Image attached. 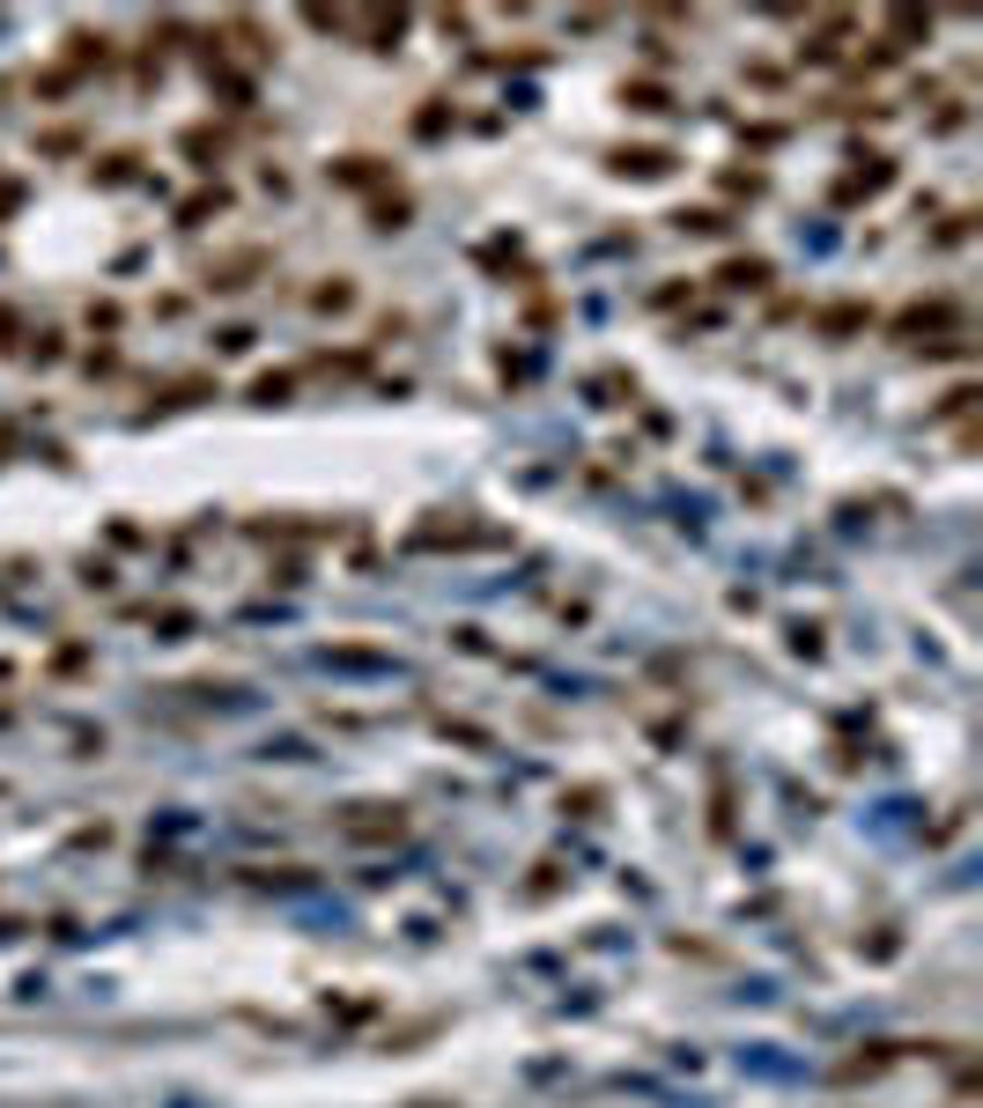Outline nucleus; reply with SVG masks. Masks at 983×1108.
<instances>
[{
  "mask_svg": "<svg viewBox=\"0 0 983 1108\" xmlns=\"http://www.w3.org/2000/svg\"><path fill=\"white\" fill-rule=\"evenodd\" d=\"M674 163H680L674 149H615V170H621V178H666Z\"/></svg>",
  "mask_w": 983,
  "mask_h": 1108,
  "instance_id": "f257e3e1",
  "label": "nucleus"
},
{
  "mask_svg": "<svg viewBox=\"0 0 983 1108\" xmlns=\"http://www.w3.org/2000/svg\"><path fill=\"white\" fill-rule=\"evenodd\" d=\"M208 215H230V192H222V185H200V192L185 200V208H178V229H200Z\"/></svg>",
  "mask_w": 983,
  "mask_h": 1108,
  "instance_id": "f03ea898",
  "label": "nucleus"
},
{
  "mask_svg": "<svg viewBox=\"0 0 983 1108\" xmlns=\"http://www.w3.org/2000/svg\"><path fill=\"white\" fill-rule=\"evenodd\" d=\"M259 267H267V251H237V259L208 267V288H222V296H230V288H245V274H259Z\"/></svg>",
  "mask_w": 983,
  "mask_h": 1108,
  "instance_id": "7ed1b4c3",
  "label": "nucleus"
},
{
  "mask_svg": "<svg viewBox=\"0 0 983 1108\" xmlns=\"http://www.w3.org/2000/svg\"><path fill=\"white\" fill-rule=\"evenodd\" d=\"M178 149L192 155L200 170H215V163H222V133H215V126H185V133H178Z\"/></svg>",
  "mask_w": 983,
  "mask_h": 1108,
  "instance_id": "20e7f679",
  "label": "nucleus"
},
{
  "mask_svg": "<svg viewBox=\"0 0 983 1108\" xmlns=\"http://www.w3.org/2000/svg\"><path fill=\"white\" fill-rule=\"evenodd\" d=\"M769 281V259H725L717 267V288H762Z\"/></svg>",
  "mask_w": 983,
  "mask_h": 1108,
  "instance_id": "39448f33",
  "label": "nucleus"
},
{
  "mask_svg": "<svg viewBox=\"0 0 983 1108\" xmlns=\"http://www.w3.org/2000/svg\"><path fill=\"white\" fill-rule=\"evenodd\" d=\"M407 215H414V200H407V192H393V200H370V229H407Z\"/></svg>",
  "mask_w": 983,
  "mask_h": 1108,
  "instance_id": "423d86ee",
  "label": "nucleus"
},
{
  "mask_svg": "<svg viewBox=\"0 0 983 1108\" xmlns=\"http://www.w3.org/2000/svg\"><path fill=\"white\" fill-rule=\"evenodd\" d=\"M333 178L363 192V185H377V178H385V163H377V155H348V163H333Z\"/></svg>",
  "mask_w": 983,
  "mask_h": 1108,
  "instance_id": "0eeeda50",
  "label": "nucleus"
},
{
  "mask_svg": "<svg viewBox=\"0 0 983 1108\" xmlns=\"http://www.w3.org/2000/svg\"><path fill=\"white\" fill-rule=\"evenodd\" d=\"M355 31L377 37V52H393V37L407 31V15H355Z\"/></svg>",
  "mask_w": 983,
  "mask_h": 1108,
  "instance_id": "6e6552de",
  "label": "nucleus"
},
{
  "mask_svg": "<svg viewBox=\"0 0 983 1108\" xmlns=\"http://www.w3.org/2000/svg\"><path fill=\"white\" fill-rule=\"evenodd\" d=\"M289 385H296L289 369H267V377H251V400H259V406H281V400H289Z\"/></svg>",
  "mask_w": 983,
  "mask_h": 1108,
  "instance_id": "1a4fd4ad",
  "label": "nucleus"
},
{
  "mask_svg": "<svg viewBox=\"0 0 983 1108\" xmlns=\"http://www.w3.org/2000/svg\"><path fill=\"white\" fill-rule=\"evenodd\" d=\"M348 304H355V281H348V274H333L318 296H311V310H348Z\"/></svg>",
  "mask_w": 983,
  "mask_h": 1108,
  "instance_id": "9d476101",
  "label": "nucleus"
},
{
  "mask_svg": "<svg viewBox=\"0 0 983 1108\" xmlns=\"http://www.w3.org/2000/svg\"><path fill=\"white\" fill-rule=\"evenodd\" d=\"M953 318V304H910L902 310V333H917V326H947Z\"/></svg>",
  "mask_w": 983,
  "mask_h": 1108,
  "instance_id": "9b49d317",
  "label": "nucleus"
},
{
  "mask_svg": "<svg viewBox=\"0 0 983 1108\" xmlns=\"http://www.w3.org/2000/svg\"><path fill=\"white\" fill-rule=\"evenodd\" d=\"M680 229H695V237H717V229H725V215H717V208H680Z\"/></svg>",
  "mask_w": 983,
  "mask_h": 1108,
  "instance_id": "f8f14e48",
  "label": "nucleus"
},
{
  "mask_svg": "<svg viewBox=\"0 0 983 1108\" xmlns=\"http://www.w3.org/2000/svg\"><path fill=\"white\" fill-rule=\"evenodd\" d=\"M621 96H629L636 111H666V90H658V82H629V90H621Z\"/></svg>",
  "mask_w": 983,
  "mask_h": 1108,
  "instance_id": "ddd939ff",
  "label": "nucleus"
},
{
  "mask_svg": "<svg viewBox=\"0 0 983 1108\" xmlns=\"http://www.w3.org/2000/svg\"><path fill=\"white\" fill-rule=\"evenodd\" d=\"M251 340H259L251 326H222V333H215V355H245Z\"/></svg>",
  "mask_w": 983,
  "mask_h": 1108,
  "instance_id": "4468645a",
  "label": "nucleus"
},
{
  "mask_svg": "<svg viewBox=\"0 0 983 1108\" xmlns=\"http://www.w3.org/2000/svg\"><path fill=\"white\" fill-rule=\"evenodd\" d=\"M821 326H829V333H858V326H865V310H858V304H843V310H829Z\"/></svg>",
  "mask_w": 983,
  "mask_h": 1108,
  "instance_id": "2eb2a0df",
  "label": "nucleus"
}]
</instances>
